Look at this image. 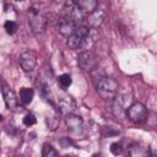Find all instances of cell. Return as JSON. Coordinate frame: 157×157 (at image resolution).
<instances>
[{
	"instance_id": "obj_28",
	"label": "cell",
	"mask_w": 157,
	"mask_h": 157,
	"mask_svg": "<svg viewBox=\"0 0 157 157\" xmlns=\"http://www.w3.org/2000/svg\"><path fill=\"white\" fill-rule=\"evenodd\" d=\"M65 157H71V156H65Z\"/></svg>"
},
{
	"instance_id": "obj_19",
	"label": "cell",
	"mask_w": 157,
	"mask_h": 157,
	"mask_svg": "<svg viewBox=\"0 0 157 157\" xmlns=\"http://www.w3.org/2000/svg\"><path fill=\"white\" fill-rule=\"evenodd\" d=\"M4 28H5V31H6L9 34H13V33L17 31V23H16L15 21L7 20V21L4 23Z\"/></svg>"
},
{
	"instance_id": "obj_26",
	"label": "cell",
	"mask_w": 157,
	"mask_h": 157,
	"mask_svg": "<svg viewBox=\"0 0 157 157\" xmlns=\"http://www.w3.org/2000/svg\"><path fill=\"white\" fill-rule=\"evenodd\" d=\"M1 120H2V115L0 114V121H1Z\"/></svg>"
},
{
	"instance_id": "obj_1",
	"label": "cell",
	"mask_w": 157,
	"mask_h": 157,
	"mask_svg": "<svg viewBox=\"0 0 157 157\" xmlns=\"http://www.w3.org/2000/svg\"><path fill=\"white\" fill-rule=\"evenodd\" d=\"M91 77L99 96L107 101H113L118 92V81L110 76H107L99 67H96L91 71Z\"/></svg>"
},
{
	"instance_id": "obj_15",
	"label": "cell",
	"mask_w": 157,
	"mask_h": 157,
	"mask_svg": "<svg viewBox=\"0 0 157 157\" xmlns=\"http://www.w3.org/2000/svg\"><path fill=\"white\" fill-rule=\"evenodd\" d=\"M33 96H34V91L32 88L22 87L20 90V101L23 104H29L32 102V99H33Z\"/></svg>"
},
{
	"instance_id": "obj_13",
	"label": "cell",
	"mask_w": 157,
	"mask_h": 157,
	"mask_svg": "<svg viewBox=\"0 0 157 157\" xmlns=\"http://www.w3.org/2000/svg\"><path fill=\"white\" fill-rule=\"evenodd\" d=\"M75 4L85 16L93 12L98 6V2L94 0H78V1H75Z\"/></svg>"
},
{
	"instance_id": "obj_5",
	"label": "cell",
	"mask_w": 157,
	"mask_h": 157,
	"mask_svg": "<svg viewBox=\"0 0 157 157\" xmlns=\"http://www.w3.org/2000/svg\"><path fill=\"white\" fill-rule=\"evenodd\" d=\"M77 64H78L81 70L91 72L93 69L97 67V59H96L94 54L91 50H85V52H81L78 54Z\"/></svg>"
},
{
	"instance_id": "obj_3",
	"label": "cell",
	"mask_w": 157,
	"mask_h": 157,
	"mask_svg": "<svg viewBox=\"0 0 157 157\" xmlns=\"http://www.w3.org/2000/svg\"><path fill=\"white\" fill-rule=\"evenodd\" d=\"M28 16H29V20H28V23H29V27L32 29L33 33H43L44 29H45V25H47V20H45V16L36 7H29L28 9Z\"/></svg>"
},
{
	"instance_id": "obj_9",
	"label": "cell",
	"mask_w": 157,
	"mask_h": 157,
	"mask_svg": "<svg viewBox=\"0 0 157 157\" xmlns=\"http://www.w3.org/2000/svg\"><path fill=\"white\" fill-rule=\"evenodd\" d=\"M130 157H151V148L142 142H134L128 148Z\"/></svg>"
},
{
	"instance_id": "obj_4",
	"label": "cell",
	"mask_w": 157,
	"mask_h": 157,
	"mask_svg": "<svg viewBox=\"0 0 157 157\" xmlns=\"http://www.w3.org/2000/svg\"><path fill=\"white\" fill-rule=\"evenodd\" d=\"M90 34V29L88 27H85V26H78L75 28L74 33L67 38V47L70 49H77L82 45V43L85 42V39L88 37Z\"/></svg>"
},
{
	"instance_id": "obj_24",
	"label": "cell",
	"mask_w": 157,
	"mask_h": 157,
	"mask_svg": "<svg viewBox=\"0 0 157 157\" xmlns=\"http://www.w3.org/2000/svg\"><path fill=\"white\" fill-rule=\"evenodd\" d=\"M102 134H103V136H112V135H117L118 131L112 130V128H109V126H102Z\"/></svg>"
},
{
	"instance_id": "obj_22",
	"label": "cell",
	"mask_w": 157,
	"mask_h": 157,
	"mask_svg": "<svg viewBox=\"0 0 157 157\" xmlns=\"http://www.w3.org/2000/svg\"><path fill=\"white\" fill-rule=\"evenodd\" d=\"M59 144H60L61 147H64V148H67V147H70V146H74V142H72L71 139H69V137H61V139L59 140Z\"/></svg>"
},
{
	"instance_id": "obj_18",
	"label": "cell",
	"mask_w": 157,
	"mask_h": 157,
	"mask_svg": "<svg viewBox=\"0 0 157 157\" xmlns=\"http://www.w3.org/2000/svg\"><path fill=\"white\" fill-rule=\"evenodd\" d=\"M71 82H72V80H71V76L69 74H63V75H60L58 77V83H59V86L63 90L69 88V86L71 85Z\"/></svg>"
},
{
	"instance_id": "obj_17",
	"label": "cell",
	"mask_w": 157,
	"mask_h": 157,
	"mask_svg": "<svg viewBox=\"0 0 157 157\" xmlns=\"http://www.w3.org/2000/svg\"><path fill=\"white\" fill-rule=\"evenodd\" d=\"M40 96H42V98H43L45 102H48V103H50L52 105H54V103H53V96H52V92H50V88L48 87V85L43 83V85L40 86Z\"/></svg>"
},
{
	"instance_id": "obj_27",
	"label": "cell",
	"mask_w": 157,
	"mask_h": 157,
	"mask_svg": "<svg viewBox=\"0 0 157 157\" xmlns=\"http://www.w3.org/2000/svg\"><path fill=\"white\" fill-rule=\"evenodd\" d=\"M17 157H26V156H23V155H20V156H17Z\"/></svg>"
},
{
	"instance_id": "obj_16",
	"label": "cell",
	"mask_w": 157,
	"mask_h": 157,
	"mask_svg": "<svg viewBox=\"0 0 157 157\" xmlns=\"http://www.w3.org/2000/svg\"><path fill=\"white\" fill-rule=\"evenodd\" d=\"M42 156L43 157H59L58 151L48 142H45L43 145V150H42Z\"/></svg>"
},
{
	"instance_id": "obj_2",
	"label": "cell",
	"mask_w": 157,
	"mask_h": 157,
	"mask_svg": "<svg viewBox=\"0 0 157 157\" xmlns=\"http://www.w3.org/2000/svg\"><path fill=\"white\" fill-rule=\"evenodd\" d=\"M125 114L128 117V119L135 124H140V123H144L147 117H148V112H147V108L140 103V102H135L132 104H130L126 110H125Z\"/></svg>"
},
{
	"instance_id": "obj_21",
	"label": "cell",
	"mask_w": 157,
	"mask_h": 157,
	"mask_svg": "<svg viewBox=\"0 0 157 157\" xmlns=\"http://www.w3.org/2000/svg\"><path fill=\"white\" fill-rule=\"evenodd\" d=\"M47 124L50 129H56L59 125V119L56 117H47Z\"/></svg>"
},
{
	"instance_id": "obj_23",
	"label": "cell",
	"mask_w": 157,
	"mask_h": 157,
	"mask_svg": "<svg viewBox=\"0 0 157 157\" xmlns=\"http://www.w3.org/2000/svg\"><path fill=\"white\" fill-rule=\"evenodd\" d=\"M110 152H112L114 156L120 155V153H121V147H120V145L117 144V142L112 144V145H110Z\"/></svg>"
},
{
	"instance_id": "obj_7",
	"label": "cell",
	"mask_w": 157,
	"mask_h": 157,
	"mask_svg": "<svg viewBox=\"0 0 157 157\" xmlns=\"http://www.w3.org/2000/svg\"><path fill=\"white\" fill-rule=\"evenodd\" d=\"M58 109L60 110L61 114H65V115L74 114L76 109V102L71 96L64 93L58 99Z\"/></svg>"
},
{
	"instance_id": "obj_14",
	"label": "cell",
	"mask_w": 157,
	"mask_h": 157,
	"mask_svg": "<svg viewBox=\"0 0 157 157\" xmlns=\"http://www.w3.org/2000/svg\"><path fill=\"white\" fill-rule=\"evenodd\" d=\"M103 20H104V11L103 10H98L96 9L93 12H91L90 15H87V22L91 27H99L102 23H103Z\"/></svg>"
},
{
	"instance_id": "obj_6",
	"label": "cell",
	"mask_w": 157,
	"mask_h": 157,
	"mask_svg": "<svg viewBox=\"0 0 157 157\" xmlns=\"http://www.w3.org/2000/svg\"><path fill=\"white\" fill-rule=\"evenodd\" d=\"M1 92L6 108L10 110H16L18 108V98L13 92V90H11V87H9L4 81H1Z\"/></svg>"
},
{
	"instance_id": "obj_12",
	"label": "cell",
	"mask_w": 157,
	"mask_h": 157,
	"mask_svg": "<svg viewBox=\"0 0 157 157\" xmlns=\"http://www.w3.org/2000/svg\"><path fill=\"white\" fill-rule=\"evenodd\" d=\"M65 123H66L67 128H69L71 131H74V132H78V131L82 129V125H83L82 118L78 117V115H75V114H69V115H66Z\"/></svg>"
},
{
	"instance_id": "obj_11",
	"label": "cell",
	"mask_w": 157,
	"mask_h": 157,
	"mask_svg": "<svg viewBox=\"0 0 157 157\" xmlns=\"http://www.w3.org/2000/svg\"><path fill=\"white\" fill-rule=\"evenodd\" d=\"M126 110V99L123 94H117L113 99L112 112L117 118H121Z\"/></svg>"
},
{
	"instance_id": "obj_20",
	"label": "cell",
	"mask_w": 157,
	"mask_h": 157,
	"mask_svg": "<svg viewBox=\"0 0 157 157\" xmlns=\"http://www.w3.org/2000/svg\"><path fill=\"white\" fill-rule=\"evenodd\" d=\"M36 121H37V119H36V117H34L32 113H28V114H26V115L23 117V124L27 125V126L34 125Z\"/></svg>"
},
{
	"instance_id": "obj_8",
	"label": "cell",
	"mask_w": 157,
	"mask_h": 157,
	"mask_svg": "<svg viewBox=\"0 0 157 157\" xmlns=\"http://www.w3.org/2000/svg\"><path fill=\"white\" fill-rule=\"evenodd\" d=\"M36 64H37V54L33 50L28 49L20 55V65L23 69V71L31 72L36 67Z\"/></svg>"
},
{
	"instance_id": "obj_10",
	"label": "cell",
	"mask_w": 157,
	"mask_h": 157,
	"mask_svg": "<svg viewBox=\"0 0 157 157\" xmlns=\"http://www.w3.org/2000/svg\"><path fill=\"white\" fill-rule=\"evenodd\" d=\"M75 28H76L75 27V22L72 20H70L69 17L65 16V17H61V18L58 20V31H59V33L61 36L69 38L74 33Z\"/></svg>"
},
{
	"instance_id": "obj_25",
	"label": "cell",
	"mask_w": 157,
	"mask_h": 157,
	"mask_svg": "<svg viewBox=\"0 0 157 157\" xmlns=\"http://www.w3.org/2000/svg\"><path fill=\"white\" fill-rule=\"evenodd\" d=\"M92 157H102V155H99V153H98V155H93Z\"/></svg>"
}]
</instances>
